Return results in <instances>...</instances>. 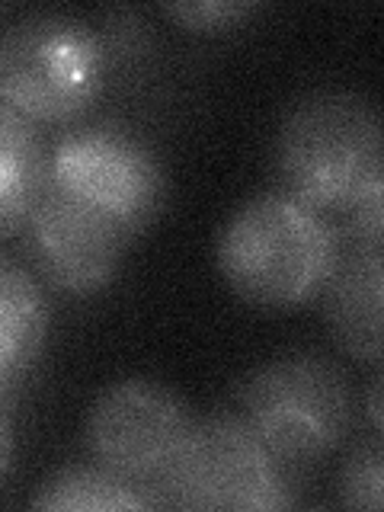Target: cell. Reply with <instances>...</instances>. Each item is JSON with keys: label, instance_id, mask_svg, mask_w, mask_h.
Here are the masks:
<instances>
[{"label": "cell", "instance_id": "8992f818", "mask_svg": "<svg viewBox=\"0 0 384 512\" xmlns=\"http://www.w3.org/2000/svg\"><path fill=\"white\" fill-rule=\"evenodd\" d=\"M48 180L132 237L148 228L167 199V170L154 144L109 119L64 132L48 157Z\"/></svg>", "mask_w": 384, "mask_h": 512}, {"label": "cell", "instance_id": "9c48e42d", "mask_svg": "<svg viewBox=\"0 0 384 512\" xmlns=\"http://www.w3.org/2000/svg\"><path fill=\"white\" fill-rule=\"evenodd\" d=\"M381 285H384V244H365L340 234V253L330 279L320 288L324 317L352 359L381 362Z\"/></svg>", "mask_w": 384, "mask_h": 512}, {"label": "cell", "instance_id": "9a60e30c", "mask_svg": "<svg viewBox=\"0 0 384 512\" xmlns=\"http://www.w3.org/2000/svg\"><path fill=\"white\" fill-rule=\"evenodd\" d=\"M100 36L106 45L109 64L125 61V58H138L148 52V45H151V36H148V29H144L138 10H128V7H116V10L103 13Z\"/></svg>", "mask_w": 384, "mask_h": 512}, {"label": "cell", "instance_id": "2e32d148", "mask_svg": "<svg viewBox=\"0 0 384 512\" xmlns=\"http://www.w3.org/2000/svg\"><path fill=\"white\" fill-rule=\"evenodd\" d=\"M10 452H13V429H10L7 407L0 404V477H4L7 464H10Z\"/></svg>", "mask_w": 384, "mask_h": 512}, {"label": "cell", "instance_id": "5b68a950", "mask_svg": "<svg viewBox=\"0 0 384 512\" xmlns=\"http://www.w3.org/2000/svg\"><path fill=\"white\" fill-rule=\"evenodd\" d=\"M298 484L237 413L192 420L180 452L151 484L154 506L272 512L298 503Z\"/></svg>", "mask_w": 384, "mask_h": 512}, {"label": "cell", "instance_id": "5bb4252c", "mask_svg": "<svg viewBox=\"0 0 384 512\" xmlns=\"http://www.w3.org/2000/svg\"><path fill=\"white\" fill-rule=\"evenodd\" d=\"M256 7H260V0H167V4H160V10L173 23L196 32L228 29L244 20V16H250Z\"/></svg>", "mask_w": 384, "mask_h": 512}, {"label": "cell", "instance_id": "277c9868", "mask_svg": "<svg viewBox=\"0 0 384 512\" xmlns=\"http://www.w3.org/2000/svg\"><path fill=\"white\" fill-rule=\"evenodd\" d=\"M109 55L100 29L64 10H32L0 36V96L32 122H68L100 96Z\"/></svg>", "mask_w": 384, "mask_h": 512}, {"label": "cell", "instance_id": "3957f363", "mask_svg": "<svg viewBox=\"0 0 384 512\" xmlns=\"http://www.w3.org/2000/svg\"><path fill=\"white\" fill-rule=\"evenodd\" d=\"M237 416L298 477L346 439L352 423L349 375L320 349H288L240 381Z\"/></svg>", "mask_w": 384, "mask_h": 512}, {"label": "cell", "instance_id": "7c38bea8", "mask_svg": "<svg viewBox=\"0 0 384 512\" xmlns=\"http://www.w3.org/2000/svg\"><path fill=\"white\" fill-rule=\"evenodd\" d=\"M32 509L48 512H84V509H151V490L128 480L106 464H64L48 474L36 496L29 500Z\"/></svg>", "mask_w": 384, "mask_h": 512}, {"label": "cell", "instance_id": "7a4b0ae2", "mask_svg": "<svg viewBox=\"0 0 384 512\" xmlns=\"http://www.w3.org/2000/svg\"><path fill=\"white\" fill-rule=\"evenodd\" d=\"M340 228L285 189L256 192L221 224L215 263L224 282L256 308H295L330 279Z\"/></svg>", "mask_w": 384, "mask_h": 512}, {"label": "cell", "instance_id": "30bf717a", "mask_svg": "<svg viewBox=\"0 0 384 512\" xmlns=\"http://www.w3.org/2000/svg\"><path fill=\"white\" fill-rule=\"evenodd\" d=\"M48 157L39 125L0 96V237L29 221L48 180Z\"/></svg>", "mask_w": 384, "mask_h": 512}, {"label": "cell", "instance_id": "8fae6325", "mask_svg": "<svg viewBox=\"0 0 384 512\" xmlns=\"http://www.w3.org/2000/svg\"><path fill=\"white\" fill-rule=\"evenodd\" d=\"M48 336V301L32 272L0 256V384L26 375Z\"/></svg>", "mask_w": 384, "mask_h": 512}, {"label": "cell", "instance_id": "6da1fadb", "mask_svg": "<svg viewBox=\"0 0 384 512\" xmlns=\"http://www.w3.org/2000/svg\"><path fill=\"white\" fill-rule=\"evenodd\" d=\"M285 192L320 212L352 215L384 202L381 112L365 93L317 87L285 109L272 144Z\"/></svg>", "mask_w": 384, "mask_h": 512}, {"label": "cell", "instance_id": "4fadbf2b", "mask_svg": "<svg viewBox=\"0 0 384 512\" xmlns=\"http://www.w3.org/2000/svg\"><path fill=\"white\" fill-rule=\"evenodd\" d=\"M336 493H340V503L349 509H368L378 512L381 509V493H384V452L378 436L362 442L356 452H352L336 480Z\"/></svg>", "mask_w": 384, "mask_h": 512}, {"label": "cell", "instance_id": "52a82bcc", "mask_svg": "<svg viewBox=\"0 0 384 512\" xmlns=\"http://www.w3.org/2000/svg\"><path fill=\"white\" fill-rule=\"evenodd\" d=\"M189 426L192 413L173 388L151 378H122L93 400L87 445L100 464L151 490L180 452Z\"/></svg>", "mask_w": 384, "mask_h": 512}, {"label": "cell", "instance_id": "e0dca14e", "mask_svg": "<svg viewBox=\"0 0 384 512\" xmlns=\"http://www.w3.org/2000/svg\"><path fill=\"white\" fill-rule=\"evenodd\" d=\"M368 420H372V429L378 436L381 426H384V416H381V375H375L372 384H368Z\"/></svg>", "mask_w": 384, "mask_h": 512}, {"label": "cell", "instance_id": "ba28073f", "mask_svg": "<svg viewBox=\"0 0 384 512\" xmlns=\"http://www.w3.org/2000/svg\"><path fill=\"white\" fill-rule=\"evenodd\" d=\"M26 231L45 279L71 295H93L106 288L135 240L122 224L77 202L52 180H45Z\"/></svg>", "mask_w": 384, "mask_h": 512}]
</instances>
